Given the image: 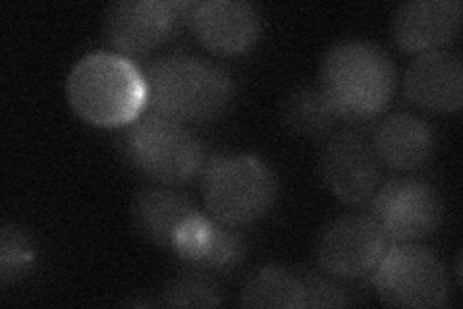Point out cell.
Listing matches in <instances>:
<instances>
[{
    "instance_id": "obj_6",
    "label": "cell",
    "mask_w": 463,
    "mask_h": 309,
    "mask_svg": "<svg viewBox=\"0 0 463 309\" xmlns=\"http://www.w3.org/2000/svg\"><path fill=\"white\" fill-rule=\"evenodd\" d=\"M373 283L381 302L392 307L437 309L450 296L442 259L419 244H390Z\"/></svg>"
},
{
    "instance_id": "obj_13",
    "label": "cell",
    "mask_w": 463,
    "mask_h": 309,
    "mask_svg": "<svg viewBox=\"0 0 463 309\" xmlns=\"http://www.w3.org/2000/svg\"><path fill=\"white\" fill-rule=\"evenodd\" d=\"M403 93L415 107L452 114L463 105V64L452 51L417 54L403 73Z\"/></svg>"
},
{
    "instance_id": "obj_19",
    "label": "cell",
    "mask_w": 463,
    "mask_h": 309,
    "mask_svg": "<svg viewBox=\"0 0 463 309\" xmlns=\"http://www.w3.org/2000/svg\"><path fill=\"white\" fill-rule=\"evenodd\" d=\"M222 302L219 285L199 271L172 276L161 292L165 307H219Z\"/></svg>"
},
{
    "instance_id": "obj_1",
    "label": "cell",
    "mask_w": 463,
    "mask_h": 309,
    "mask_svg": "<svg viewBox=\"0 0 463 309\" xmlns=\"http://www.w3.org/2000/svg\"><path fill=\"white\" fill-rule=\"evenodd\" d=\"M141 70L147 83L145 111L187 126L221 119L236 97L232 73L197 54H163Z\"/></svg>"
},
{
    "instance_id": "obj_3",
    "label": "cell",
    "mask_w": 463,
    "mask_h": 309,
    "mask_svg": "<svg viewBox=\"0 0 463 309\" xmlns=\"http://www.w3.org/2000/svg\"><path fill=\"white\" fill-rule=\"evenodd\" d=\"M66 97L71 111L95 128L122 130L147 109L141 66L118 53L85 54L70 70Z\"/></svg>"
},
{
    "instance_id": "obj_8",
    "label": "cell",
    "mask_w": 463,
    "mask_h": 309,
    "mask_svg": "<svg viewBox=\"0 0 463 309\" xmlns=\"http://www.w3.org/2000/svg\"><path fill=\"white\" fill-rule=\"evenodd\" d=\"M390 240L373 215L352 213L328 220L315 246L321 271L336 281L373 276Z\"/></svg>"
},
{
    "instance_id": "obj_20",
    "label": "cell",
    "mask_w": 463,
    "mask_h": 309,
    "mask_svg": "<svg viewBox=\"0 0 463 309\" xmlns=\"http://www.w3.org/2000/svg\"><path fill=\"white\" fill-rule=\"evenodd\" d=\"M35 244L29 234L16 225L0 228V283H18L35 265Z\"/></svg>"
},
{
    "instance_id": "obj_18",
    "label": "cell",
    "mask_w": 463,
    "mask_h": 309,
    "mask_svg": "<svg viewBox=\"0 0 463 309\" xmlns=\"http://www.w3.org/2000/svg\"><path fill=\"white\" fill-rule=\"evenodd\" d=\"M280 119L284 126L303 138H321L330 134L340 116L328 105L318 87H298L282 101Z\"/></svg>"
},
{
    "instance_id": "obj_7",
    "label": "cell",
    "mask_w": 463,
    "mask_h": 309,
    "mask_svg": "<svg viewBox=\"0 0 463 309\" xmlns=\"http://www.w3.org/2000/svg\"><path fill=\"white\" fill-rule=\"evenodd\" d=\"M192 0H120L103 16L109 45L126 58L147 56L190 25Z\"/></svg>"
},
{
    "instance_id": "obj_2",
    "label": "cell",
    "mask_w": 463,
    "mask_h": 309,
    "mask_svg": "<svg viewBox=\"0 0 463 309\" xmlns=\"http://www.w3.org/2000/svg\"><path fill=\"white\" fill-rule=\"evenodd\" d=\"M396 66L390 54L365 39L332 45L318 68V90L344 122L381 116L396 93Z\"/></svg>"
},
{
    "instance_id": "obj_10",
    "label": "cell",
    "mask_w": 463,
    "mask_h": 309,
    "mask_svg": "<svg viewBox=\"0 0 463 309\" xmlns=\"http://www.w3.org/2000/svg\"><path fill=\"white\" fill-rule=\"evenodd\" d=\"M321 176L332 196L364 208L383 184V163L369 138L355 130H342L325 145Z\"/></svg>"
},
{
    "instance_id": "obj_22",
    "label": "cell",
    "mask_w": 463,
    "mask_h": 309,
    "mask_svg": "<svg viewBox=\"0 0 463 309\" xmlns=\"http://www.w3.org/2000/svg\"><path fill=\"white\" fill-rule=\"evenodd\" d=\"M124 305H155V302H141V300H128V302H122Z\"/></svg>"
},
{
    "instance_id": "obj_15",
    "label": "cell",
    "mask_w": 463,
    "mask_h": 309,
    "mask_svg": "<svg viewBox=\"0 0 463 309\" xmlns=\"http://www.w3.org/2000/svg\"><path fill=\"white\" fill-rule=\"evenodd\" d=\"M371 143L383 165L402 172L423 169L437 151L432 126L413 112L388 114L376 124Z\"/></svg>"
},
{
    "instance_id": "obj_4",
    "label": "cell",
    "mask_w": 463,
    "mask_h": 309,
    "mask_svg": "<svg viewBox=\"0 0 463 309\" xmlns=\"http://www.w3.org/2000/svg\"><path fill=\"white\" fill-rule=\"evenodd\" d=\"M118 147L128 167L161 186L195 180L207 167V147L178 121L145 111L122 128Z\"/></svg>"
},
{
    "instance_id": "obj_11",
    "label": "cell",
    "mask_w": 463,
    "mask_h": 309,
    "mask_svg": "<svg viewBox=\"0 0 463 309\" xmlns=\"http://www.w3.org/2000/svg\"><path fill=\"white\" fill-rule=\"evenodd\" d=\"M190 27L207 51L219 56L250 53L263 34V18L255 5L243 0L195 3Z\"/></svg>"
},
{
    "instance_id": "obj_16",
    "label": "cell",
    "mask_w": 463,
    "mask_h": 309,
    "mask_svg": "<svg viewBox=\"0 0 463 309\" xmlns=\"http://www.w3.org/2000/svg\"><path fill=\"white\" fill-rule=\"evenodd\" d=\"M197 213L190 198L170 186L141 188L132 201V220L143 238L172 247L174 237L187 218Z\"/></svg>"
},
{
    "instance_id": "obj_21",
    "label": "cell",
    "mask_w": 463,
    "mask_h": 309,
    "mask_svg": "<svg viewBox=\"0 0 463 309\" xmlns=\"http://www.w3.org/2000/svg\"><path fill=\"white\" fill-rule=\"evenodd\" d=\"M303 273V281H306V307H345L354 305L350 296L340 281L328 275L318 273Z\"/></svg>"
},
{
    "instance_id": "obj_9",
    "label": "cell",
    "mask_w": 463,
    "mask_h": 309,
    "mask_svg": "<svg viewBox=\"0 0 463 309\" xmlns=\"http://www.w3.org/2000/svg\"><path fill=\"white\" fill-rule=\"evenodd\" d=\"M371 215L390 244H419L440 228L444 203L439 189L427 180L402 176L376 189Z\"/></svg>"
},
{
    "instance_id": "obj_17",
    "label": "cell",
    "mask_w": 463,
    "mask_h": 309,
    "mask_svg": "<svg viewBox=\"0 0 463 309\" xmlns=\"http://www.w3.org/2000/svg\"><path fill=\"white\" fill-rule=\"evenodd\" d=\"M240 302L245 307L306 309L303 273L280 265H267L248 278L241 288Z\"/></svg>"
},
{
    "instance_id": "obj_12",
    "label": "cell",
    "mask_w": 463,
    "mask_h": 309,
    "mask_svg": "<svg viewBox=\"0 0 463 309\" xmlns=\"http://www.w3.org/2000/svg\"><path fill=\"white\" fill-rule=\"evenodd\" d=\"M463 5L459 0H410L396 8L392 37L411 54L442 51L461 32Z\"/></svg>"
},
{
    "instance_id": "obj_14",
    "label": "cell",
    "mask_w": 463,
    "mask_h": 309,
    "mask_svg": "<svg viewBox=\"0 0 463 309\" xmlns=\"http://www.w3.org/2000/svg\"><path fill=\"white\" fill-rule=\"evenodd\" d=\"M170 249L197 271H230L245 256V244L234 228L199 213L178 228Z\"/></svg>"
},
{
    "instance_id": "obj_5",
    "label": "cell",
    "mask_w": 463,
    "mask_h": 309,
    "mask_svg": "<svg viewBox=\"0 0 463 309\" xmlns=\"http://www.w3.org/2000/svg\"><path fill=\"white\" fill-rule=\"evenodd\" d=\"M201 191L209 217L240 228L257 223L272 209L279 180L263 159L232 153L207 160L201 174Z\"/></svg>"
}]
</instances>
